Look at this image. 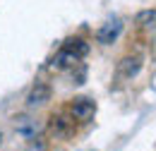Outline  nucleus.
<instances>
[{
    "label": "nucleus",
    "instance_id": "423d86ee",
    "mask_svg": "<svg viewBox=\"0 0 156 151\" xmlns=\"http://www.w3.org/2000/svg\"><path fill=\"white\" fill-rule=\"evenodd\" d=\"M120 31H122V22H120V19H111V22L101 24L96 31H94V38H96L101 46H111V43L120 36Z\"/></svg>",
    "mask_w": 156,
    "mask_h": 151
},
{
    "label": "nucleus",
    "instance_id": "f257e3e1",
    "mask_svg": "<svg viewBox=\"0 0 156 151\" xmlns=\"http://www.w3.org/2000/svg\"><path fill=\"white\" fill-rule=\"evenodd\" d=\"M48 134L55 139H72L77 134V122L65 111H58L48 118Z\"/></svg>",
    "mask_w": 156,
    "mask_h": 151
},
{
    "label": "nucleus",
    "instance_id": "9b49d317",
    "mask_svg": "<svg viewBox=\"0 0 156 151\" xmlns=\"http://www.w3.org/2000/svg\"><path fill=\"white\" fill-rule=\"evenodd\" d=\"M0 144H2V134H0Z\"/></svg>",
    "mask_w": 156,
    "mask_h": 151
},
{
    "label": "nucleus",
    "instance_id": "0eeeda50",
    "mask_svg": "<svg viewBox=\"0 0 156 151\" xmlns=\"http://www.w3.org/2000/svg\"><path fill=\"white\" fill-rule=\"evenodd\" d=\"M135 24L142 31H147V34H156V7H149V10L137 12Z\"/></svg>",
    "mask_w": 156,
    "mask_h": 151
},
{
    "label": "nucleus",
    "instance_id": "39448f33",
    "mask_svg": "<svg viewBox=\"0 0 156 151\" xmlns=\"http://www.w3.org/2000/svg\"><path fill=\"white\" fill-rule=\"evenodd\" d=\"M51 96H53V89L46 82H36L29 89V94H27V108H41V106H46L51 101Z\"/></svg>",
    "mask_w": 156,
    "mask_h": 151
},
{
    "label": "nucleus",
    "instance_id": "f03ea898",
    "mask_svg": "<svg viewBox=\"0 0 156 151\" xmlns=\"http://www.w3.org/2000/svg\"><path fill=\"white\" fill-rule=\"evenodd\" d=\"M62 111L70 115L75 122H89V120L96 115V103H94L91 98H84V96H79V98L67 101V103L62 106Z\"/></svg>",
    "mask_w": 156,
    "mask_h": 151
},
{
    "label": "nucleus",
    "instance_id": "1a4fd4ad",
    "mask_svg": "<svg viewBox=\"0 0 156 151\" xmlns=\"http://www.w3.org/2000/svg\"><path fill=\"white\" fill-rule=\"evenodd\" d=\"M67 51H72L77 58H84L87 53H89V43L84 41V38H79V36H75V38H67L65 43H62Z\"/></svg>",
    "mask_w": 156,
    "mask_h": 151
},
{
    "label": "nucleus",
    "instance_id": "20e7f679",
    "mask_svg": "<svg viewBox=\"0 0 156 151\" xmlns=\"http://www.w3.org/2000/svg\"><path fill=\"white\" fill-rule=\"evenodd\" d=\"M139 70H142V58L132 55V53L122 55L115 65V75L120 77V79H132V77L139 75Z\"/></svg>",
    "mask_w": 156,
    "mask_h": 151
},
{
    "label": "nucleus",
    "instance_id": "7ed1b4c3",
    "mask_svg": "<svg viewBox=\"0 0 156 151\" xmlns=\"http://www.w3.org/2000/svg\"><path fill=\"white\" fill-rule=\"evenodd\" d=\"M79 60H82V58H77L72 51H67V48L62 46L58 53L53 55L51 65H48V70H51V72H67V70H75V67H77Z\"/></svg>",
    "mask_w": 156,
    "mask_h": 151
},
{
    "label": "nucleus",
    "instance_id": "9d476101",
    "mask_svg": "<svg viewBox=\"0 0 156 151\" xmlns=\"http://www.w3.org/2000/svg\"><path fill=\"white\" fill-rule=\"evenodd\" d=\"M24 151H48V144H46V139H41V137H31Z\"/></svg>",
    "mask_w": 156,
    "mask_h": 151
},
{
    "label": "nucleus",
    "instance_id": "6e6552de",
    "mask_svg": "<svg viewBox=\"0 0 156 151\" xmlns=\"http://www.w3.org/2000/svg\"><path fill=\"white\" fill-rule=\"evenodd\" d=\"M15 130H17V134L27 137V139H31V137H36V132H39V125H36L34 118H29V115H20V118H15Z\"/></svg>",
    "mask_w": 156,
    "mask_h": 151
}]
</instances>
